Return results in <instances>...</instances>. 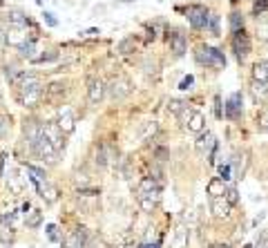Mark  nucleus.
<instances>
[{
    "label": "nucleus",
    "mask_w": 268,
    "mask_h": 248,
    "mask_svg": "<svg viewBox=\"0 0 268 248\" xmlns=\"http://www.w3.org/2000/svg\"><path fill=\"white\" fill-rule=\"evenodd\" d=\"M12 87H14V96H16L18 105L25 107V110H34L43 101V83L34 72H23L12 83Z\"/></svg>",
    "instance_id": "obj_1"
},
{
    "label": "nucleus",
    "mask_w": 268,
    "mask_h": 248,
    "mask_svg": "<svg viewBox=\"0 0 268 248\" xmlns=\"http://www.w3.org/2000/svg\"><path fill=\"white\" fill-rule=\"evenodd\" d=\"M137 199H139V206H141L143 212H152L157 208L159 199H161V188L155 179H143L139 183V190H137Z\"/></svg>",
    "instance_id": "obj_2"
},
{
    "label": "nucleus",
    "mask_w": 268,
    "mask_h": 248,
    "mask_svg": "<svg viewBox=\"0 0 268 248\" xmlns=\"http://www.w3.org/2000/svg\"><path fill=\"white\" fill-rule=\"evenodd\" d=\"M179 121H181L183 130L192 132V135H201L203 128H206V118H203V114L199 110H195V107H188V105L181 107V112H179Z\"/></svg>",
    "instance_id": "obj_3"
},
{
    "label": "nucleus",
    "mask_w": 268,
    "mask_h": 248,
    "mask_svg": "<svg viewBox=\"0 0 268 248\" xmlns=\"http://www.w3.org/2000/svg\"><path fill=\"white\" fill-rule=\"evenodd\" d=\"M197 63L199 65H206V67H226V56H223V52H219L217 47H208V45H201L197 49Z\"/></svg>",
    "instance_id": "obj_4"
},
{
    "label": "nucleus",
    "mask_w": 268,
    "mask_h": 248,
    "mask_svg": "<svg viewBox=\"0 0 268 248\" xmlns=\"http://www.w3.org/2000/svg\"><path fill=\"white\" fill-rule=\"evenodd\" d=\"M32 157H36L38 161H43V163H56L58 161V152L52 148V143L45 139L43 135V126H41V137H38V141H36V146L32 148Z\"/></svg>",
    "instance_id": "obj_5"
},
{
    "label": "nucleus",
    "mask_w": 268,
    "mask_h": 248,
    "mask_svg": "<svg viewBox=\"0 0 268 248\" xmlns=\"http://www.w3.org/2000/svg\"><path fill=\"white\" fill-rule=\"evenodd\" d=\"M43 135L49 143H52V148L58 152V155L65 150V137L67 135H63V130L56 126V121H45L43 123Z\"/></svg>",
    "instance_id": "obj_6"
},
{
    "label": "nucleus",
    "mask_w": 268,
    "mask_h": 248,
    "mask_svg": "<svg viewBox=\"0 0 268 248\" xmlns=\"http://www.w3.org/2000/svg\"><path fill=\"white\" fill-rule=\"evenodd\" d=\"M230 45H232V52H235L237 61L244 63L248 58V54H250V38H248V34L244 32V29H239V32L232 34Z\"/></svg>",
    "instance_id": "obj_7"
},
{
    "label": "nucleus",
    "mask_w": 268,
    "mask_h": 248,
    "mask_svg": "<svg viewBox=\"0 0 268 248\" xmlns=\"http://www.w3.org/2000/svg\"><path fill=\"white\" fill-rule=\"evenodd\" d=\"M107 92H110V96L114 98V101H123V98H127L132 94V83H130V78H125V76H116V78H112V83L105 87Z\"/></svg>",
    "instance_id": "obj_8"
},
{
    "label": "nucleus",
    "mask_w": 268,
    "mask_h": 248,
    "mask_svg": "<svg viewBox=\"0 0 268 248\" xmlns=\"http://www.w3.org/2000/svg\"><path fill=\"white\" fill-rule=\"evenodd\" d=\"M65 94H67V83H63V81H54V83H49L47 87H43L45 103H52V105H58V103H63Z\"/></svg>",
    "instance_id": "obj_9"
},
{
    "label": "nucleus",
    "mask_w": 268,
    "mask_h": 248,
    "mask_svg": "<svg viewBox=\"0 0 268 248\" xmlns=\"http://www.w3.org/2000/svg\"><path fill=\"white\" fill-rule=\"evenodd\" d=\"M56 126L63 130V135H72V132L76 130V116H74L72 107L58 105V110H56Z\"/></svg>",
    "instance_id": "obj_10"
},
{
    "label": "nucleus",
    "mask_w": 268,
    "mask_h": 248,
    "mask_svg": "<svg viewBox=\"0 0 268 248\" xmlns=\"http://www.w3.org/2000/svg\"><path fill=\"white\" fill-rule=\"evenodd\" d=\"M228 163H230V170H232V175H235V179H244V175L248 170V163H250V152L248 150L232 152V159Z\"/></svg>",
    "instance_id": "obj_11"
},
{
    "label": "nucleus",
    "mask_w": 268,
    "mask_h": 248,
    "mask_svg": "<svg viewBox=\"0 0 268 248\" xmlns=\"http://www.w3.org/2000/svg\"><path fill=\"white\" fill-rule=\"evenodd\" d=\"M89 241V232L85 226H78L69 232L67 237H63V248H85Z\"/></svg>",
    "instance_id": "obj_12"
},
{
    "label": "nucleus",
    "mask_w": 268,
    "mask_h": 248,
    "mask_svg": "<svg viewBox=\"0 0 268 248\" xmlns=\"http://www.w3.org/2000/svg\"><path fill=\"white\" fill-rule=\"evenodd\" d=\"M186 16H188V23H190L195 29L208 27V21H210V14H208V9L201 7V5H192V7H188Z\"/></svg>",
    "instance_id": "obj_13"
},
{
    "label": "nucleus",
    "mask_w": 268,
    "mask_h": 248,
    "mask_svg": "<svg viewBox=\"0 0 268 248\" xmlns=\"http://www.w3.org/2000/svg\"><path fill=\"white\" fill-rule=\"evenodd\" d=\"M103 96H105V83H103V78L98 76H89L87 78V98L92 105H98V103L103 101Z\"/></svg>",
    "instance_id": "obj_14"
},
{
    "label": "nucleus",
    "mask_w": 268,
    "mask_h": 248,
    "mask_svg": "<svg viewBox=\"0 0 268 248\" xmlns=\"http://www.w3.org/2000/svg\"><path fill=\"white\" fill-rule=\"evenodd\" d=\"M41 121H36V118H27L23 126V137H25V146H27V150H32L34 146H36L38 137H41Z\"/></svg>",
    "instance_id": "obj_15"
},
{
    "label": "nucleus",
    "mask_w": 268,
    "mask_h": 248,
    "mask_svg": "<svg viewBox=\"0 0 268 248\" xmlns=\"http://www.w3.org/2000/svg\"><path fill=\"white\" fill-rule=\"evenodd\" d=\"M241 107H244V96H241V92H232L226 101L223 114H226L230 121H237V118H241Z\"/></svg>",
    "instance_id": "obj_16"
},
{
    "label": "nucleus",
    "mask_w": 268,
    "mask_h": 248,
    "mask_svg": "<svg viewBox=\"0 0 268 248\" xmlns=\"http://www.w3.org/2000/svg\"><path fill=\"white\" fill-rule=\"evenodd\" d=\"M5 41H7L9 47H21L23 43L29 41V34L25 27H9V25H5Z\"/></svg>",
    "instance_id": "obj_17"
},
{
    "label": "nucleus",
    "mask_w": 268,
    "mask_h": 248,
    "mask_svg": "<svg viewBox=\"0 0 268 248\" xmlns=\"http://www.w3.org/2000/svg\"><path fill=\"white\" fill-rule=\"evenodd\" d=\"M195 148H197V155L203 157V159H210L212 157V152H215V148H217V141H215V137L210 135V132H206V135H199V139H197V143H195Z\"/></svg>",
    "instance_id": "obj_18"
},
{
    "label": "nucleus",
    "mask_w": 268,
    "mask_h": 248,
    "mask_svg": "<svg viewBox=\"0 0 268 248\" xmlns=\"http://www.w3.org/2000/svg\"><path fill=\"white\" fill-rule=\"evenodd\" d=\"M210 210H212V215H215L217 219H228V217H230L232 206L226 201V197H212L210 199Z\"/></svg>",
    "instance_id": "obj_19"
},
{
    "label": "nucleus",
    "mask_w": 268,
    "mask_h": 248,
    "mask_svg": "<svg viewBox=\"0 0 268 248\" xmlns=\"http://www.w3.org/2000/svg\"><path fill=\"white\" fill-rule=\"evenodd\" d=\"M29 23H32L29 21V14L21 12V9H9L7 16H5V25H9V27H25L27 29Z\"/></svg>",
    "instance_id": "obj_20"
},
{
    "label": "nucleus",
    "mask_w": 268,
    "mask_h": 248,
    "mask_svg": "<svg viewBox=\"0 0 268 248\" xmlns=\"http://www.w3.org/2000/svg\"><path fill=\"white\" fill-rule=\"evenodd\" d=\"M168 43H170V49L175 52V56H183L188 49V41L181 32H170L168 34Z\"/></svg>",
    "instance_id": "obj_21"
},
{
    "label": "nucleus",
    "mask_w": 268,
    "mask_h": 248,
    "mask_svg": "<svg viewBox=\"0 0 268 248\" xmlns=\"http://www.w3.org/2000/svg\"><path fill=\"white\" fill-rule=\"evenodd\" d=\"M170 248H188V228L186 226H177L172 232Z\"/></svg>",
    "instance_id": "obj_22"
},
{
    "label": "nucleus",
    "mask_w": 268,
    "mask_h": 248,
    "mask_svg": "<svg viewBox=\"0 0 268 248\" xmlns=\"http://www.w3.org/2000/svg\"><path fill=\"white\" fill-rule=\"evenodd\" d=\"M36 192H38V195H41L47 203H54V201L58 199V190L52 186V181H45V183H41V186L36 188Z\"/></svg>",
    "instance_id": "obj_23"
},
{
    "label": "nucleus",
    "mask_w": 268,
    "mask_h": 248,
    "mask_svg": "<svg viewBox=\"0 0 268 248\" xmlns=\"http://www.w3.org/2000/svg\"><path fill=\"white\" fill-rule=\"evenodd\" d=\"M16 241V228L7 226L3 219H0V244L3 246H12Z\"/></svg>",
    "instance_id": "obj_24"
},
{
    "label": "nucleus",
    "mask_w": 268,
    "mask_h": 248,
    "mask_svg": "<svg viewBox=\"0 0 268 248\" xmlns=\"http://www.w3.org/2000/svg\"><path fill=\"white\" fill-rule=\"evenodd\" d=\"M18 56L27 58V61H34V58H36V38L29 36V41L18 47Z\"/></svg>",
    "instance_id": "obj_25"
},
{
    "label": "nucleus",
    "mask_w": 268,
    "mask_h": 248,
    "mask_svg": "<svg viewBox=\"0 0 268 248\" xmlns=\"http://www.w3.org/2000/svg\"><path fill=\"white\" fill-rule=\"evenodd\" d=\"M252 81L268 83V61H259L255 67H252Z\"/></svg>",
    "instance_id": "obj_26"
},
{
    "label": "nucleus",
    "mask_w": 268,
    "mask_h": 248,
    "mask_svg": "<svg viewBox=\"0 0 268 248\" xmlns=\"http://www.w3.org/2000/svg\"><path fill=\"white\" fill-rule=\"evenodd\" d=\"M159 132V123L157 121H146L141 126V132H139V139H141V141H150L152 137H155Z\"/></svg>",
    "instance_id": "obj_27"
},
{
    "label": "nucleus",
    "mask_w": 268,
    "mask_h": 248,
    "mask_svg": "<svg viewBox=\"0 0 268 248\" xmlns=\"http://www.w3.org/2000/svg\"><path fill=\"white\" fill-rule=\"evenodd\" d=\"M94 163H96L98 168H105L107 163H110V155H107V146H96L94 148Z\"/></svg>",
    "instance_id": "obj_28"
},
{
    "label": "nucleus",
    "mask_w": 268,
    "mask_h": 248,
    "mask_svg": "<svg viewBox=\"0 0 268 248\" xmlns=\"http://www.w3.org/2000/svg\"><path fill=\"white\" fill-rule=\"evenodd\" d=\"M23 72H25V69H21V65H16V63H7V65H5V69H3V74H5V78L9 81V85H12V83L16 81V78L21 76Z\"/></svg>",
    "instance_id": "obj_29"
},
{
    "label": "nucleus",
    "mask_w": 268,
    "mask_h": 248,
    "mask_svg": "<svg viewBox=\"0 0 268 248\" xmlns=\"http://www.w3.org/2000/svg\"><path fill=\"white\" fill-rule=\"evenodd\" d=\"M223 190H226V186H223V181L219 179V177H215L210 183H208V195L212 197H223Z\"/></svg>",
    "instance_id": "obj_30"
},
{
    "label": "nucleus",
    "mask_w": 268,
    "mask_h": 248,
    "mask_svg": "<svg viewBox=\"0 0 268 248\" xmlns=\"http://www.w3.org/2000/svg\"><path fill=\"white\" fill-rule=\"evenodd\" d=\"M25 224H27V228H38L43 224V212L41 210H29L27 215H25Z\"/></svg>",
    "instance_id": "obj_31"
},
{
    "label": "nucleus",
    "mask_w": 268,
    "mask_h": 248,
    "mask_svg": "<svg viewBox=\"0 0 268 248\" xmlns=\"http://www.w3.org/2000/svg\"><path fill=\"white\" fill-rule=\"evenodd\" d=\"M58 56H61V52L58 49H47L45 54H41V56H36L32 63H36V65H41V63H54L58 61Z\"/></svg>",
    "instance_id": "obj_32"
},
{
    "label": "nucleus",
    "mask_w": 268,
    "mask_h": 248,
    "mask_svg": "<svg viewBox=\"0 0 268 248\" xmlns=\"http://www.w3.org/2000/svg\"><path fill=\"white\" fill-rule=\"evenodd\" d=\"M230 29H232V32L244 29V14H239V12H232L230 14Z\"/></svg>",
    "instance_id": "obj_33"
},
{
    "label": "nucleus",
    "mask_w": 268,
    "mask_h": 248,
    "mask_svg": "<svg viewBox=\"0 0 268 248\" xmlns=\"http://www.w3.org/2000/svg\"><path fill=\"white\" fill-rule=\"evenodd\" d=\"M9 128H12V116H7L5 112H0V141L7 137Z\"/></svg>",
    "instance_id": "obj_34"
},
{
    "label": "nucleus",
    "mask_w": 268,
    "mask_h": 248,
    "mask_svg": "<svg viewBox=\"0 0 268 248\" xmlns=\"http://www.w3.org/2000/svg\"><path fill=\"white\" fill-rule=\"evenodd\" d=\"M45 232H47V239L54 241V244H56V241H63V237H61V232H58L56 224H47L45 226Z\"/></svg>",
    "instance_id": "obj_35"
},
{
    "label": "nucleus",
    "mask_w": 268,
    "mask_h": 248,
    "mask_svg": "<svg viewBox=\"0 0 268 248\" xmlns=\"http://www.w3.org/2000/svg\"><path fill=\"white\" fill-rule=\"evenodd\" d=\"M223 197H226V201L230 203V206H235V203L239 201V192H237L235 186H228L226 190H223Z\"/></svg>",
    "instance_id": "obj_36"
},
{
    "label": "nucleus",
    "mask_w": 268,
    "mask_h": 248,
    "mask_svg": "<svg viewBox=\"0 0 268 248\" xmlns=\"http://www.w3.org/2000/svg\"><path fill=\"white\" fill-rule=\"evenodd\" d=\"M252 92L259 98H268V83H255L252 81Z\"/></svg>",
    "instance_id": "obj_37"
},
{
    "label": "nucleus",
    "mask_w": 268,
    "mask_h": 248,
    "mask_svg": "<svg viewBox=\"0 0 268 248\" xmlns=\"http://www.w3.org/2000/svg\"><path fill=\"white\" fill-rule=\"evenodd\" d=\"M192 85H195V76H192V74H188V76L181 78V83H179V90L188 92V90H192Z\"/></svg>",
    "instance_id": "obj_38"
},
{
    "label": "nucleus",
    "mask_w": 268,
    "mask_h": 248,
    "mask_svg": "<svg viewBox=\"0 0 268 248\" xmlns=\"http://www.w3.org/2000/svg\"><path fill=\"white\" fill-rule=\"evenodd\" d=\"M41 16H43V23L47 25V27H52V29H54V27H58V18L54 16L52 12H43Z\"/></svg>",
    "instance_id": "obj_39"
},
{
    "label": "nucleus",
    "mask_w": 268,
    "mask_h": 248,
    "mask_svg": "<svg viewBox=\"0 0 268 248\" xmlns=\"http://www.w3.org/2000/svg\"><path fill=\"white\" fill-rule=\"evenodd\" d=\"M257 128H259L261 132H268V110H264L257 116Z\"/></svg>",
    "instance_id": "obj_40"
},
{
    "label": "nucleus",
    "mask_w": 268,
    "mask_h": 248,
    "mask_svg": "<svg viewBox=\"0 0 268 248\" xmlns=\"http://www.w3.org/2000/svg\"><path fill=\"white\" fill-rule=\"evenodd\" d=\"M132 45H134V41H132V38H125V41H121V43H118V54H130L132 52Z\"/></svg>",
    "instance_id": "obj_41"
},
{
    "label": "nucleus",
    "mask_w": 268,
    "mask_h": 248,
    "mask_svg": "<svg viewBox=\"0 0 268 248\" xmlns=\"http://www.w3.org/2000/svg\"><path fill=\"white\" fill-rule=\"evenodd\" d=\"M230 175H232L230 163H221V166H219V179L221 181H228V179H230Z\"/></svg>",
    "instance_id": "obj_42"
},
{
    "label": "nucleus",
    "mask_w": 268,
    "mask_h": 248,
    "mask_svg": "<svg viewBox=\"0 0 268 248\" xmlns=\"http://www.w3.org/2000/svg\"><path fill=\"white\" fill-rule=\"evenodd\" d=\"M252 9H255V14H261L268 9V0H255V5H252Z\"/></svg>",
    "instance_id": "obj_43"
},
{
    "label": "nucleus",
    "mask_w": 268,
    "mask_h": 248,
    "mask_svg": "<svg viewBox=\"0 0 268 248\" xmlns=\"http://www.w3.org/2000/svg\"><path fill=\"white\" fill-rule=\"evenodd\" d=\"M98 34H101V29H98V27H92V29H85V32H81V36L92 38V36H98Z\"/></svg>",
    "instance_id": "obj_44"
},
{
    "label": "nucleus",
    "mask_w": 268,
    "mask_h": 248,
    "mask_svg": "<svg viewBox=\"0 0 268 248\" xmlns=\"http://www.w3.org/2000/svg\"><path fill=\"white\" fill-rule=\"evenodd\" d=\"M181 107H183V103L181 101H170V105H168V110H172V112H181Z\"/></svg>",
    "instance_id": "obj_45"
},
{
    "label": "nucleus",
    "mask_w": 268,
    "mask_h": 248,
    "mask_svg": "<svg viewBox=\"0 0 268 248\" xmlns=\"http://www.w3.org/2000/svg\"><path fill=\"white\" fill-rule=\"evenodd\" d=\"M257 248H268V232H261V239H257Z\"/></svg>",
    "instance_id": "obj_46"
},
{
    "label": "nucleus",
    "mask_w": 268,
    "mask_h": 248,
    "mask_svg": "<svg viewBox=\"0 0 268 248\" xmlns=\"http://www.w3.org/2000/svg\"><path fill=\"white\" fill-rule=\"evenodd\" d=\"M5 161H7V155H0V181L5 177Z\"/></svg>",
    "instance_id": "obj_47"
},
{
    "label": "nucleus",
    "mask_w": 268,
    "mask_h": 248,
    "mask_svg": "<svg viewBox=\"0 0 268 248\" xmlns=\"http://www.w3.org/2000/svg\"><path fill=\"white\" fill-rule=\"evenodd\" d=\"M217 23H219V18H217V16H210V21H208V25H210L212 34H217Z\"/></svg>",
    "instance_id": "obj_48"
},
{
    "label": "nucleus",
    "mask_w": 268,
    "mask_h": 248,
    "mask_svg": "<svg viewBox=\"0 0 268 248\" xmlns=\"http://www.w3.org/2000/svg\"><path fill=\"white\" fill-rule=\"evenodd\" d=\"M7 45V41H5V25H0V47Z\"/></svg>",
    "instance_id": "obj_49"
},
{
    "label": "nucleus",
    "mask_w": 268,
    "mask_h": 248,
    "mask_svg": "<svg viewBox=\"0 0 268 248\" xmlns=\"http://www.w3.org/2000/svg\"><path fill=\"white\" fill-rule=\"evenodd\" d=\"M159 244H141V246H139V248H157Z\"/></svg>",
    "instance_id": "obj_50"
},
{
    "label": "nucleus",
    "mask_w": 268,
    "mask_h": 248,
    "mask_svg": "<svg viewBox=\"0 0 268 248\" xmlns=\"http://www.w3.org/2000/svg\"><path fill=\"white\" fill-rule=\"evenodd\" d=\"M116 3H134V0H116Z\"/></svg>",
    "instance_id": "obj_51"
},
{
    "label": "nucleus",
    "mask_w": 268,
    "mask_h": 248,
    "mask_svg": "<svg viewBox=\"0 0 268 248\" xmlns=\"http://www.w3.org/2000/svg\"><path fill=\"white\" fill-rule=\"evenodd\" d=\"M34 3H36V5H43V0H34Z\"/></svg>",
    "instance_id": "obj_52"
},
{
    "label": "nucleus",
    "mask_w": 268,
    "mask_h": 248,
    "mask_svg": "<svg viewBox=\"0 0 268 248\" xmlns=\"http://www.w3.org/2000/svg\"><path fill=\"white\" fill-rule=\"evenodd\" d=\"M0 7H5V0H0Z\"/></svg>",
    "instance_id": "obj_53"
},
{
    "label": "nucleus",
    "mask_w": 268,
    "mask_h": 248,
    "mask_svg": "<svg viewBox=\"0 0 268 248\" xmlns=\"http://www.w3.org/2000/svg\"><path fill=\"white\" fill-rule=\"evenodd\" d=\"M0 103H3V94H0Z\"/></svg>",
    "instance_id": "obj_54"
},
{
    "label": "nucleus",
    "mask_w": 268,
    "mask_h": 248,
    "mask_svg": "<svg viewBox=\"0 0 268 248\" xmlns=\"http://www.w3.org/2000/svg\"><path fill=\"white\" fill-rule=\"evenodd\" d=\"M49 3H56V0H49Z\"/></svg>",
    "instance_id": "obj_55"
}]
</instances>
